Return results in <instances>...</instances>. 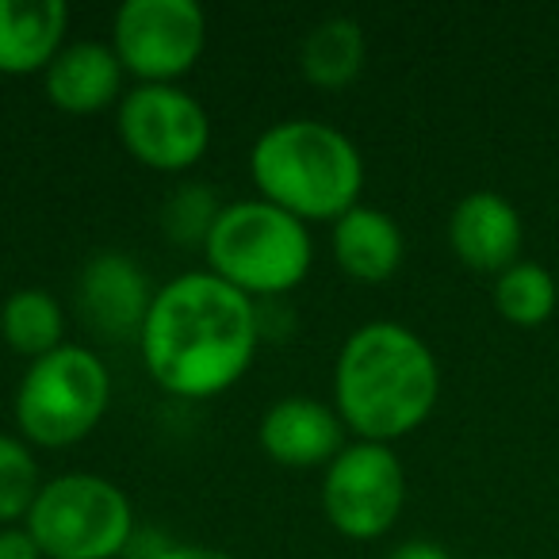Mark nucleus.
Masks as SVG:
<instances>
[{
  "mask_svg": "<svg viewBox=\"0 0 559 559\" xmlns=\"http://www.w3.org/2000/svg\"><path fill=\"white\" fill-rule=\"evenodd\" d=\"M0 334H4L12 353L39 360L66 345V311L50 292L20 288L0 307Z\"/></svg>",
  "mask_w": 559,
  "mask_h": 559,
  "instance_id": "17",
  "label": "nucleus"
},
{
  "mask_svg": "<svg viewBox=\"0 0 559 559\" xmlns=\"http://www.w3.org/2000/svg\"><path fill=\"white\" fill-rule=\"evenodd\" d=\"M391 559H452V556L433 540H406L391 551Z\"/></svg>",
  "mask_w": 559,
  "mask_h": 559,
  "instance_id": "22",
  "label": "nucleus"
},
{
  "mask_svg": "<svg viewBox=\"0 0 559 559\" xmlns=\"http://www.w3.org/2000/svg\"><path fill=\"white\" fill-rule=\"evenodd\" d=\"M207 47L195 0H127L111 20V50L139 85H177Z\"/></svg>",
  "mask_w": 559,
  "mask_h": 559,
  "instance_id": "7",
  "label": "nucleus"
},
{
  "mask_svg": "<svg viewBox=\"0 0 559 559\" xmlns=\"http://www.w3.org/2000/svg\"><path fill=\"white\" fill-rule=\"evenodd\" d=\"M66 27V0H0V73H47L62 55Z\"/></svg>",
  "mask_w": 559,
  "mask_h": 559,
  "instance_id": "13",
  "label": "nucleus"
},
{
  "mask_svg": "<svg viewBox=\"0 0 559 559\" xmlns=\"http://www.w3.org/2000/svg\"><path fill=\"white\" fill-rule=\"evenodd\" d=\"M39 490V464H35L27 441L0 433V528L24 521L32 513Z\"/></svg>",
  "mask_w": 559,
  "mask_h": 559,
  "instance_id": "19",
  "label": "nucleus"
},
{
  "mask_svg": "<svg viewBox=\"0 0 559 559\" xmlns=\"http://www.w3.org/2000/svg\"><path fill=\"white\" fill-rule=\"evenodd\" d=\"M116 131L127 154L157 173L192 169L211 146L207 111L177 85H134L123 93Z\"/></svg>",
  "mask_w": 559,
  "mask_h": 559,
  "instance_id": "9",
  "label": "nucleus"
},
{
  "mask_svg": "<svg viewBox=\"0 0 559 559\" xmlns=\"http://www.w3.org/2000/svg\"><path fill=\"white\" fill-rule=\"evenodd\" d=\"M261 342L253 299L215 272H185L154 292L139 353L150 380L177 399H215L249 372Z\"/></svg>",
  "mask_w": 559,
  "mask_h": 559,
  "instance_id": "1",
  "label": "nucleus"
},
{
  "mask_svg": "<svg viewBox=\"0 0 559 559\" xmlns=\"http://www.w3.org/2000/svg\"><path fill=\"white\" fill-rule=\"evenodd\" d=\"M249 177L261 200L299 223H337L360 203L365 157L337 127L319 119H284L253 142Z\"/></svg>",
  "mask_w": 559,
  "mask_h": 559,
  "instance_id": "3",
  "label": "nucleus"
},
{
  "mask_svg": "<svg viewBox=\"0 0 559 559\" xmlns=\"http://www.w3.org/2000/svg\"><path fill=\"white\" fill-rule=\"evenodd\" d=\"M345 433L334 406L307 395H288L264 411L257 426L264 456L284 467H322L334 464V456L345 449Z\"/></svg>",
  "mask_w": 559,
  "mask_h": 559,
  "instance_id": "11",
  "label": "nucleus"
},
{
  "mask_svg": "<svg viewBox=\"0 0 559 559\" xmlns=\"http://www.w3.org/2000/svg\"><path fill=\"white\" fill-rule=\"evenodd\" d=\"M207 264L241 296H284L307 280L314 261L311 230L269 200L226 203L203 241Z\"/></svg>",
  "mask_w": 559,
  "mask_h": 559,
  "instance_id": "4",
  "label": "nucleus"
},
{
  "mask_svg": "<svg viewBox=\"0 0 559 559\" xmlns=\"http://www.w3.org/2000/svg\"><path fill=\"white\" fill-rule=\"evenodd\" d=\"M123 93V66L111 43H73L47 70V96L70 116H93Z\"/></svg>",
  "mask_w": 559,
  "mask_h": 559,
  "instance_id": "14",
  "label": "nucleus"
},
{
  "mask_svg": "<svg viewBox=\"0 0 559 559\" xmlns=\"http://www.w3.org/2000/svg\"><path fill=\"white\" fill-rule=\"evenodd\" d=\"M111 399L108 365L88 345H70L32 360L16 388V426L39 449H70L100 426Z\"/></svg>",
  "mask_w": 559,
  "mask_h": 559,
  "instance_id": "5",
  "label": "nucleus"
},
{
  "mask_svg": "<svg viewBox=\"0 0 559 559\" xmlns=\"http://www.w3.org/2000/svg\"><path fill=\"white\" fill-rule=\"evenodd\" d=\"M27 533L43 559H119L134 540L131 498L104 475L66 472L43 483Z\"/></svg>",
  "mask_w": 559,
  "mask_h": 559,
  "instance_id": "6",
  "label": "nucleus"
},
{
  "mask_svg": "<svg viewBox=\"0 0 559 559\" xmlns=\"http://www.w3.org/2000/svg\"><path fill=\"white\" fill-rule=\"evenodd\" d=\"M154 304L142 264L127 253H100L81 269L78 307L104 342H139Z\"/></svg>",
  "mask_w": 559,
  "mask_h": 559,
  "instance_id": "10",
  "label": "nucleus"
},
{
  "mask_svg": "<svg viewBox=\"0 0 559 559\" xmlns=\"http://www.w3.org/2000/svg\"><path fill=\"white\" fill-rule=\"evenodd\" d=\"M441 368L426 342L399 322H368L345 337L334 365V411L357 441L391 444L433 414Z\"/></svg>",
  "mask_w": 559,
  "mask_h": 559,
  "instance_id": "2",
  "label": "nucleus"
},
{
  "mask_svg": "<svg viewBox=\"0 0 559 559\" xmlns=\"http://www.w3.org/2000/svg\"><path fill=\"white\" fill-rule=\"evenodd\" d=\"M0 559H43L35 536L27 533V525H4L0 528Z\"/></svg>",
  "mask_w": 559,
  "mask_h": 559,
  "instance_id": "21",
  "label": "nucleus"
},
{
  "mask_svg": "<svg viewBox=\"0 0 559 559\" xmlns=\"http://www.w3.org/2000/svg\"><path fill=\"white\" fill-rule=\"evenodd\" d=\"M525 238L521 215L506 195L472 192L452 207L449 215V246L467 269L475 272H506L518 264V249Z\"/></svg>",
  "mask_w": 559,
  "mask_h": 559,
  "instance_id": "12",
  "label": "nucleus"
},
{
  "mask_svg": "<svg viewBox=\"0 0 559 559\" xmlns=\"http://www.w3.org/2000/svg\"><path fill=\"white\" fill-rule=\"evenodd\" d=\"M162 559H234L226 551H215V548H200V544H173Z\"/></svg>",
  "mask_w": 559,
  "mask_h": 559,
  "instance_id": "23",
  "label": "nucleus"
},
{
  "mask_svg": "<svg viewBox=\"0 0 559 559\" xmlns=\"http://www.w3.org/2000/svg\"><path fill=\"white\" fill-rule=\"evenodd\" d=\"M403 230L380 207L357 203L349 215L334 223V257L345 276L360 284H383L395 276L403 264Z\"/></svg>",
  "mask_w": 559,
  "mask_h": 559,
  "instance_id": "15",
  "label": "nucleus"
},
{
  "mask_svg": "<svg viewBox=\"0 0 559 559\" xmlns=\"http://www.w3.org/2000/svg\"><path fill=\"white\" fill-rule=\"evenodd\" d=\"M406 502V472L391 444L353 441L334 456L322 479L326 521L349 540L391 533Z\"/></svg>",
  "mask_w": 559,
  "mask_h": 559,
  "instance_id": "8",
  "label": "nucleus"
},
{
  "mask_svg": "<svg viewBox=\"0 0 559 559\" xmlns=\"http://www.w3.org/2000/svg\"><path fill=\"white\" fill-rule=\"evenodd\" d=\"M556 304H559V284L544 264L518 261L495 276V307L513 326H525V330L544 326L556 314Z\"/></svg>",
  "mask_w": 559,
  "mask_h": 559,
  "instance_id": "18",
  "label": "nucleus"
},
{
  "mask_svg": "<svg viewBox=\"0 0 559 559\" xmlns=\"http://www.w3.org/2000/svg\"><path fill=\"white\" fill-rule=\"evenodd\" d=\"M365 55H368L365 32H360L357 20L330 16L307 32L304 50H299V66H304V78L311 85L345 88L365 70Z\"/></svg>",
  "mask_w": 559,
  "mask_h": 559,
  "instance_id": "16",
  "label": "nucleus"
},
{
  "mask_svg": "<svg viewBox=\"0 0 559 559\" xmlns=\"http://www.w3.org/2000/svg\"><path fill=\"white\" fill-rule=\"evenodd\" d=\"M218 203L211 192H203V188H180L177 195L169 200V207H165V226H169L173 238L180 241H207L211 234V223L218 218Z\"/></svg>",
  "mask_w": 559,
  "mask_h": 559,
  "instance_id": "20",
  "label": "nucleus"
}]
</instances>
